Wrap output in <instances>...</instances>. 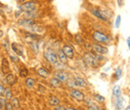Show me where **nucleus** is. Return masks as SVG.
I'll return each instance as SVG.
<instances>
[{
    "instance_id": "nucleus-1",
    "label": "nucleus",
    "mask_w": 130,
    "mask_h": 110,
    "mask_svg": "<svg viewBox=\"0 0 130 110\" xmlns=\"http://www.w3.org/2000/svg\"><path fill=\"white\" fill-rule=\"evenodd\" d=\"M18 9L21 10L22 12H31V11H35L37 9V3L35 1H25L23 3H21L18 6Z\"/></svg>"
},
{
    "instance_id": "nucleus-2",
    "label": "nucleus",
    "mask_w": 130,
    "mask_h": 110,
    "mask_svg": "<svg viewBox=\"0 0 130 110\" xmlns=\"http://www.w3.org/2000/svg\"><path fill=\"white\" fill-rule=\"evenodd\" d=\"M83 61L90 67H97L99 63L94 56V53L92 52H85L83 54Z\"/></svg>"
},
{
    "instance_id": "nucleus-3",
    "label": "nucleus",
    "mask_w": 130,
    "mask_h": 110,
    "mask_svg": "<svg viewBox=\"0 0 130 110\" xmlns=\"http://www.w3.org/2000/svg\"><path fill=\"white\" fill-rule=\"evenodd\" d=\"M92 37H93V39L96 41V43L106 44V43H109V42H110L109 37H108L105 33H103V32L94 31L92 33Z\"/></svg>"
},
{
    "instance_id": "nucleus-4",
    "label": "nucleus",
    "mask_w": 130,
    "mask_h": 110,
    "mask_svg": "<svg viewBox=\"0 0 130 110\" xmlns=\"http://www.w3.org/2000/svg\"><path fill=\"white\" fill-rule=\"evenodd\" d=\"M44 58L52 65H56L58 63V57L57 53H55L51 48H48L44 51Z\"/></svg>"
},
{
    "instance_id": "nucleus-5",
    "label": "nucleus",
    "mask_w": 130,
    "mask_h": 110,
    "mask_svg": "<svg viewBox=\"0 0 130 110\" xmlns=\"http://www.w3.org/2000/svg\"><path fill=\"white\" fill-rule=\"evenodd\" d=\"M92 48V51L93 53H96V54H100V55H104V54H107L108 53V49L107 47H105L104 45L100 44V43H94L91 45Z\"/></svg>"
},
{
    "instance_id": "nucleus-6",
    "label": "nucleus",
    "mask_w": 130,
    "mask_h": 110,
    "mask_svg": "<svg viewBox=\"0 0 130 110\" xmlns=\"http://www.w3.org/2000/svg\"><path fill=\"white\" fill-rule=\"evenodd\" d=\"M90 12L95 16L96 18H98L99 20H101V21H104V22H108V21H109V19L104 15V14L101 12V10L98 9V8H91V9H90Z\"/></svg>"
},
{
    "instance_id": "nucleus-7",
    "label": "nucleus",
    "mask_w": 130,
    "mask_h": 110,
    "mask_svg": "<svg viewBox=\"0 0 130 110\" xmlns=\"http://www.w3.org/2000/svg\"><path fill=\"white\" fill-rule=\"evenodd\" d=\"M70 96L72 98H74L75 100H77V101H83L85 99L84 93L80 90H78V89H72L70 91Z\"/></svg>"
},
{
    "instance_id": "nucleus-8",
    "label": "nucleus",
    "mask_w": 130,
    "mask_h": 110,
    "mask_svg": "<svg viewBox=\"0 0 130 110\" xmlns=\"http://www.w3.org/2000/svg\"><path fill=\"white\" fill-rule=\"evenodd\" d=\"M10 47L14 51V53L16 54L17 56H23L24 55V49H23V46L21 44L16 43V42H13L10 45Z\"/></svg>"
},
{
    "instance_id": "nucleus-9",
    "label": "nucleus",
    "mask_w": 130,
    "mask_h": 110,
    "mask_svg": "<svg viewBox=\"0 0 130 110\" xmlns=\"http://www.w3.org/2000/svg\"><path fill=\"white\" fill-rule=\"evenodd\" d=\"M36 24L35 20L34 19H26V18H22V19H19L18 20V25L19 26H22L24 28H27L31 25H34Z\"/></svg>"
},
{
    "instance_id": "nucleus-10",
    "label": "nucleus",
    "mask_w": 130,
    "mask_h": 110,
    "mask_svg": "<svg viewBox=\"0 0 130 110\" xmlns=\"http://www.w3.org/2000/svg\"><path fill=\"white\" fill-rule=\"evenodd\" d=\"M54 77H55L56 79H58V80L62 83V82H66V81L69 79V74L61 70V71H57V72H55Z\"/></svg>"
},
{
    "instance_id": "nucleus-11",
    "label": "nucleus",
    "mask_w": 130,
    "mask_h": 110,
    "mask_svg": "<svg viewBox=\"0 0 130 110\" xmlns=\"http://www.w3.org/2000/svg\"><path fill=\"white\" fill-rule=\"evenodd\" d=\"M1 70L3 74H8L10 73V65H9V61L7 58H2L1 61Z\"/></svg>"
},
{
    "instance_id": "nucleus-12",
    "label": "nucleus",
    "mask_w": 130,
    "mask_h": 110,
    "mask_svg": "<svg viewBox=\"0 0 130 110\" xmlns=\"http://www.w3.org/2000/svg\"><path fill=\"white\" fill-rule=\"evenodd\" d=\"M62 51L64 52V54L66 55L67 58L72 59L74 57V50H73L72 46H70V45H64L63 48H62Z\"/></svg>"
},
{
    "instance_id": "nucleus-13",
    "label": "nucleus",
    "mask_w": 130,
    "mask_h": 110,
    "mask_svg": "<svg viewBox=\"0 0 130 110\" xmlns=\"http://www.w3.org/2000/svg\"><path fill=\"white\" fill-rule=\"evenodd\" d=\"M57 57H58V61L61 63H63V64H67L68 62V58L66 57V55L64 54V52L62 51V49H59L58 51H57Z\"/></svg>"
},
{
    "instance_id": "nucleus-14",
    "label": "nucleus",
    "mask_w": 130,
    "mask_h": 110,
    "mask_svg": "<svg viewBox=\"0 0 130 110\" xmlns=\"http://www.w3.org/2000/svg\"><path fill=\"white\" fill-rule=\"evenodd\" d=\"M17 81L16 76L13 74V73H8L7 76H6V83L9 85V86H13Z\"/></svg>"
},
{
    "instance_id": "nucleus-15",
    "label": "nucleus",
    "mask_w": 130,
    "mask_h": 110,
    "mask_svg": "<svg viewBox=\"0 0 130 110\" xmlns=\"http://www.w3.org/2000/svg\"><path fill=\"white\" fill-rule=\"evenodd\" d=\"M37 74H38L39 76L43 77V78H47L49 75H50V72H49L48 69H46V68H44V67H41V68H39V69L37 70Z\"/></svg>"
},
{
    "instance_id": "nucleus-16",
    "label": "nucleus",
    "mask_w": 130,
    "mask_h": 110,
    "mask_svg": "<svg viewBox=\"0 0 130 110\" xmlns=\"http://www.w3.org/2000/svg\"><path fill=\"white\" fill-rule=\"evenodd\" d=\"M39 17V13L35 11H31V12H24L23 13V18H26V19H35Z\"/></svg>"
},
{
    "instance_id": "nucleus-17",
    "label": "nucleus",
    "mask_w": 130,
    "mask_h": 110,
    "mask_svg": "<svg viewBox=\"0 0 130 110\" xmlns=\"http://www.w3.org/2000/svg\"><path fill=\"white\" fill-rule=\"evenodd\" d=\"M49 104L52 105V106H58V105L60 104V100H59V98H58L57 96L51 95V96L49 97Z\"/></svg>"
},
{
    "instance_id": "nucleus-18",
    "label": "nucleus",
    "mask_w": 130,
    "mask_h": 110,
    "mask_svg": "<svg viewBox=\"0 0 130 110\" xmlns=\"http://www.w3.org/2000/svg\"><path fill=\"white\" fill-rule=\"evenodd\" d=\"M74 81L76 82V84L78 85V87H83V88H85V87H87V82L85 81V79L81 78V77H78V76H76L75 78H74Z\"/></svg>"
},
{
    "instance_id": "nucleus-19",
    "label": "nucleus",
    "mask_w": 130,
    "mask_h": 110,
    "mask_svg": "<svg viewBox=\"0 0 130 110\" xmlns=\"http://www.w3.org/2000/svg\"><path fill=\"white\" fill-rule=\"evenodd\" d=\"M38 38H39V35H37V34H34V33H31V32H26L25 33V39L28 41V40H31V41H36V40H38Z\"/></svg>"
},
{
    "instance_id": "nucleus-20",
    "label": "nucleus",
    "mask_w": 130,
    "mask_h": 110,
    "mask_svg": "<svg viewBox=\"0 0 130 110\" xmlns=\"http://www.w3.org/2000/svg\"><path fill=\"white\" fill-rule=\"evenodd\" d=\"M112 92H113V95L116 97V98L121 97V88H120L119 85H115V86H114Z\"/></svg>"
},
{
    "instance_id": "nucleus-21",
    "label": "nucleus",
    "mask_w": 130,
    "mask_h": 110,
    "mask_svg": "<svg viewBox=\"0 0 130 110\" xmlns=\"http://www.w3.org/2000/svg\"><path fill=\"white\" fill-rule=\"evenodd\" d=\"M28 69L26 68V67H20L19 68V75H20V77H22V78H25V77H27L28 76Z\"/></svg>"
},
{
    "instance_id": "nucleus-22",
    "label": "nucleus",
    "mask_w": 130,
    "mask_h": 110,
    "mask_svg": "<svg viewBox=\"0 0 130 110\" xmlns=\"http://www.w3.org/2000/svg\"><path fill=\"white\" fill-rule=\"evenodd\" d=\"M25 85L28 88L34 87V85H35V80H34V78H32V77H27L26 80H25Z\"/></svg>"
},
{
    "instance_id": "nucleus-23",
    "label": "nucleus",
    "mask_w": 130,
    "mask_h": 110,
    "mask_svg": "<svg viewBox=\"0 0 130 110\" xmlns=\"http://www.w3.org/2000/svg\"><path fill=\"white\" fill-rule=\"evenodd\" d=\"M50 85H51L52 87H54V88H57V87H59V86L61 85V82H60L58 79L53 77V78L50 79Z\"/></svg>"
},
{
    "instance_id": "nucleus-24",
    "label": "nucleus",
    "mask_w": 130,
    "mask_h": 110,
    "mask_svg": "<svg viewBox=\"0 0 130 110\" xmlns=\"http://www.w3.org/2000/svg\"><path fill=\"white\" fill-rule=\"evenodd\" d=\"M66 84H67L68 87H70V88H72V89H75V88L78 87V85L76 84V82L74 81V79H68V80L66 81Z\"/></svg>"
},
{
    "instance_id": "nucleus-25",
    "label": "nucleus",
    "mask_w": 130,
    "mask_h": 110,
    "mask_svg": "<svg viewBox=\"0 0 130 110\" xmlns=\"http://www.w3.org/2000/svg\"><path fill=\"white\" fill-rule=\"evenodd\" d=\"M12 95H13V93H12V90L10 89V88H5V94H4V97H5V99L6 100H11L12 99Z\"/></svg>"
},
{
    "instance_id": "nucleus-26",
    "label": "nucleus",
    "mask_w": 130,
    "mask_h": 110,
    "mask_svg": "<svg viewBox=\"0 0 130 110\" xmlns=\"http://www.w3.org/2000/svg\"><path fill=\"white\" fill-rule=\"evenodd\" d=\"M9 58L11 59V61L13 63H18L20 61V58H19V56H17L16 54H12V53H10L9 54Z\"/></svg>"
},
{
    "instance_id": "nucleus-27",
    "label": "nucleus",
    "mask_w": 130,
    "mask_h": 110,
    "mask_svg": "<svg viewBox=\"0 0 130 110\" xmlns=\"http://www.w3.org/2000/svg\"><path fill=\"white\" fill-rule=\"evenodd\" d=\"M11 104H12L13 108L18 109V108L20 107V104H19V100H18V98H12V99H11Z\"/></svg>"
},
{
    "instance_id": "nucleus-28",
    "label": "nucleus",
    "mask_w": 130,
    "mask_h": 110,
    "mask_svg": "<svg viewBox=\"0 0 130 110\" xmlns=\"http://www.w3.org/2000/svg\"><path fill=\"white\" fill-rule=\"evenodd\" d=\"M122 105H123V99H122V97L117 98V102H116V108H117V110L122 109Z\"/></svg>"
},
{
    "instance_id": "nucleus-29",
    "label": "nucleus",
    "mask_w": 130,
    "mask_h": 110,
    "mask_svg": "<svg viewBox=\"0 0 130 110\" xmlns=\"http://www.w3.org/2000/svg\"><path fill=\"white\" fill-rule=\"evenodd\" d=\"M121 75H122V70H121V68H117V69L115 70V73H114V78H115V80H118V79L121 77Z\"/></svg>"
},
{
    "instance_id": "nucleus-30",
    "label": "nucleus",
    "mask_w": 130,
    "mask_h": 110,
    "mask_svg": "<svg viewBox=\"0 0 130 110\" xmlns=\"http://www.w3.org/2000/svg\"><path fill=\"white\" fill-rule=\"evenodd\" d=\"M75 41H76L78 44H83V42H84L82 36L79 35V34H76V35H75Z\"/></svg>"
},
{
    "instance_id": "nucleus-31",
    "label": "nucleus",
    "mask_w": 130,
    "mask_h": 110,
    "mask_svg": "<svg viewBox=\"0 0 130 110\" xmlns=\"http://www.w3.org/2000/svg\"><path fill=\"white\" fill-rule=\"evenodd\" d=\"M94 98H95V100L97 101V102H104L105 101V98L103 97V96H101V95L99 94H94Z\"/></svg>"
},
{
    "instance_id": "nucleus-32",
    "label": "nucleus",
    "mask_w": 130,
    "mask_h": 110,
    "mask_svg": "<svg viewBox=\"0 0 130 110\" xmlns=\"http://www.w3.org/2000/svg\"><path fill=\"white\" fill-rule=\"evenodd\" d=\"M6 102L7 101H6L5 97H0V110H3L5 104H6Z\"/></svg>"
},
{
    "instance_id": "nucleus-33",
    "label": "nucleus",
    "mask_w": 130,
    "mask_h": 110,
    "mask_svg": "<svg viewBox=\"0 0 130 110\" xmlns=\"http://www.w3.org/2000/svg\"><path fill=\"white\" fill-rule=\"evenodd\" d=\"M5 86L0 82V97H4V94H5Z\"/></svg>"
},
{
    "instance_id": "nucleus-34",
    "label": "nucleus",
    "mask_w": 130,
    "mask_h": 110,
    "mask_svg": "<svg viewBox=\"0 0 130 110\" xmlns=\"http://www.w3.org/2000/svg\"><path fill=\"white\" fill-rule=\"evenodd\" d=\"M120 23H121V16L118 15L116 17V20H115V27H116V28H119Z\"/></svg>"
},
{
    "instance_id": "nucleus-35",
    "label": "nucleus",
    "mask_w": 130,
    "mask_h": 110,
    "mask_svg": "<svg viewBox=\"0 0 130 110\" xmlns=\"http://www.w3.org/2000/svg\"><path fill=\"white\" fill-rule=\"evenodd\" d=\"M2 45H3V47L6 49V51H9L10 45H9V43H8V40H7V39H4V41H3Z\"/></svg>"
},
{
    "instance_id": "nucleus-36",
    "label": "nucleus",
    "mask_w": 130,
    "mask_h": 110,
    "mask_svg": "<svg viewBox=\"0 0 130 110\" xmlns=\"http://www.w3.org/2000/svg\"><path fill=\"white\" fill-rule=\"evenodd\" d=\"M4 108H5V110H13V106H12L11 102H6Z\"/></svg>"
},
{
    "instance_id": "nucleus-37",
    "label": "nucleus",
    "mask_w": 130,
    "mask_h": 110,
    "mask_svg": "<svg viewBox=\"0 0 130 110\" xmlns=\"http://www.w3.org/2000/svg\"><path fill=\"white\" fill-rule=\"evenodd\" d=\"M54 110H65V107H63V106H60V105H58V106H56V107L54 108Z\"/></svg>"
},
{
    "instance_id": "nucleus-38",
    "label": "nucleus",
    "mask_w": 130,
    "mask_h": 110,
    "mask_svg": "<svg viewBox=\"0 0 130 110\" xmlns=\"http://www.w3.org/2000/svg\"><path fill=\"white\" fill-rule=\"evenodd\" d=\"M117 3L119 6H122L123 5V0H117Z\"/></svg>"
},
{
    "instance_id": "nucleus-39",
    "label": "nucleus",
    "mask_w": 130,
    "mask_h": 110,
    "mask_svg": "<svg viewBox=\"0 0 130 110\" xmlns=\"http://www.w3.org/2000/svg\"><path fill=\"white\" fill-rule=\"evenodd\" d=\"M127 45H128V48L130 49V37L127 38Z\"/></svg>"
},
{
    "instance_id": "nucleus-40",
    "label": "nucleus",
    "mask_w": 130,
    "mask_h": 110,
    "mask_svg": "<svg viewBox=\"0 0 130 110\" xmlns=\"http://www.w3.org/2000/svg\"><path fill=\"white\" fill-rule=\"evenodd\" d=\"M65 110H77V109H75V108H72V107H67V108H65Z\"/></svg>"
},
{
    "instance_id": "nucleus-41",
    "label": "nucleus",
    "mask_w": 130,
    "mask_h": 110,
    "mask_svg": "<svg viewBox=\"0 0 130 110\" xmlns=\"http://www.w3.org/2000/svg\"><path fill=\"white\" fill-rule=\"evenodd\" d=\"M16 1H18V2H20V3H23V2H25L26 0H16Z\"/></svg>"
},
{
    "instance_id": "nucleus-42",
    "label": "nucleus",
    "mask_w": 130,
    "mask_h": 110,
    "mask_svg": "<svg viewBox=\"0 0 130 110\" xmlns=\"http://www.w3.org/2000/svg\"><path fill=\"white\" fill-rule=\"evenodd\" d=\"M4 7H5V6H4V5H3V4L0 2V8H4Z\"/></svg>"
},
{
    "instance_id": "nucleus-43",
    "label": "nucleus",
    "mask_w": 130,
    "mask_h": 110,
    "mask_svg": "<svg viewBox=\"0 0 130 110\" xmlns=\"http://www.w3.org/2000/svg\"><path fill=\"white\" fill-rule=\"evenodd\" d=\"M2 35H3V33H2V31H0V38L2 37Z\"/></svg>"
},
{
    "instance_id": "nucleus-44",
    "label": "nucleus",
    "mask_w": 130,
    "mask_h": 110,
    "mask_svg": "<svg viewBox=\"0 0 130 110\" xmlns=\"http://www.w3.org/2000/svg\"><path fill=\"white\" fill-rule=\"evenodd\" d=\"M89 110H102V109H100V108H97V109H89Z\"/></svg>"
},
{
    "instance_id": "nucleus-45",
    "label": "nucleus",
    "mask_w": 130,
    "mask_h": 110,
    "mask_svg": "<svg viewBox=\"0 0 130 110\" xmlns=\"http://www.w3.org/2000/svg\"><path fill=\"white\" fill-rule=\"evenodd\" d=\"M126 110H130V105L128 106V107H127V108H126Z\"/></svg>"
}]
</instances>
